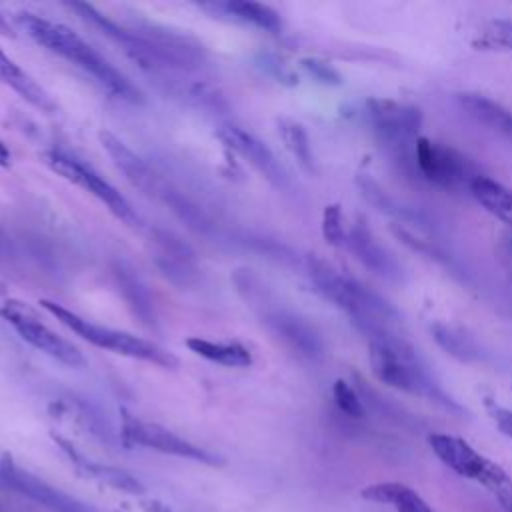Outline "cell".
<instances>
[{
	"instance_id": "32",
	"label": "cell",
	"mask_w": 512,
	"mask_h": 512,
	"mask_svg": "<svg viewBox=\"0 0 512 512\" xmlns=\"http://www.w3.org/2000/svg\"><path fill=\"white\" fill-rule=\"evenodd\" d=\"M492 496L498 500V504L504 512H512V482L502 486L500 490H496Z\"/></svg>"
},
{
	"instance_id": "10",
	"label": "cell",
	"mask_w": 512,
	"mask_h": 512,
	"mask_svg": "<svg viewBox=\"0 0 512 512\" xmlns=\"http://www.w3.org/2000/svg\"><path fill=\"white\" fill-rule=\"evenodd\" d=\"M366 118L378 140L396 150L408 144L414 146L420 138L418 128L422 124V114L416 106L390 98H370L366 102Z\"/></svg>"
},
{
	"instance_id": "29",
	"label": "cell",
	"mask_w": 512,
	"mask_h": 512,
	"mask_svg": "<svg viewBox=\"0 0 512 512\" xmlns=\"http://www.w3.org/2000/svg\"><path fill=\"white\" fill-rule=\"evenodd\" d=\"M332 396L336 406L352 418H360L364 416V406H362V398L356 394V390L346 382V380H336L332 386Z\"/></svg>"
},
{
	"instance_id": "22",
	"label": "cell",
	"mask_w": 512,
	"mask_h": 512,
	"mask_svg": "<svg viewBox=\"0 0 512 512\" xmlns=\"http://www.w3.org/2000/svg\"><path fill=\"white\" fill-rule=\"evenodd\" d=\"M186 346L196 356L228 368H248L254 362L252 352L240 342H214V340L196 336V338H188Z\"/></svg>"
},
{
	"instance_id": "1",
	"label": "cell",
	"mask_w": 512,
	"mask_h": 512,
	"mask_svg": "<svg viewBox=\"0 0 512 512\" xmlns=\"http://www.w3.org/2000/svg\"><path fill=\"white\" fill-rule=\"evenodd\" d=\"M78 16L96 26L104 36L114 40L142 70L162 76L174 72H194L206 62L204 48L188 38L166 28L150 24H118L98 12L92 4H70Z\"/></svg>"
},
{
	"instance_id": "18",
	"label": "cell",
	"mask_w": 512,
	"mask_h": 512,
	"mask_svg": "<svg viewBox=\"0 0 512 512\" xmlns=\"http://www.w3.org/2000/svg\"><path fill=\"white\" fill-rule=\"evenodd\" d=\"M0 84L12 88L28 104L40 110H46V112L54 110V102L48 96V92L26 70H22L8 54H4L2 48H0Z\"/></svg>"
},
{
	"instance_id": "9",
	"label": "cell",
	"mask_w": 512,
	"mask_h": 512,
	"mask_svg": "<svg viewBox=\"0 0 512 512\" xmlns=\"http://www.w3.org/2000/svg\"><path fill=\"white\" fill-rule=\"evenodd\" d=\"M0 318L6 320L24 342L58 360L60 364L70 368H80L86 364L82 352L50 326H46L26 304L18 300H6L0 306Z\"/></svg>"
},
{
	"instance_id": "23",
	"label": "cell",
	"mask_w": 512,
	"mask_h": 512,
	"mask_svg": "<svg viewBox=\"0 0 512 512\" xmlns=\"http://www.w3.org/2000/svg\"><path fill=\"white\" fill-rule=\"evenodd\" d=\"M362 498L378 504H388L396 512H434L418 492L400 482L370 484L362 490Z\"/></svg>"
},
{
	"instance_id": "6",
	"label": "cell",
	"mask_w": 512,
	"mask_h": 512,
	"mask_svg": "<svg viewBox=\"0 0 512 512\" xmlns=\"http://www.w3.org/2000/svg\"><path fill=\"white\" fill-rule=\"evenodd\" d=\"M368 350L372 372L382 384L414 396L444 398L440 388L434 386L424 368L418 364L412 348L394 336L390 328L370 334Z\"/></svg>"
},
{
	"instance_id": "19",
	"label": "cell",
	"mask_w": 512,
	"mask_h": 512,
	"mask_svg": "<svg viewBox=\"0 0 512 512\" xmlns=\"http://www.w3.org/2000/svg\"><path fill=\"white\" fill-rule=\"evenodd\" d=\"M202 8H210L214 12H220L224 16H230L236 22L250 24L254 28L266 30V32H278L282 28L280 14L262 2H250V0H228V2H216V4H204Z\"/></svg>"
},
{
	"instance_id": "15",
	"label": "cell",
	"mask_w": 512,
	"mask_h": 512,
	"mask_svg": "<svg viewBox=\"0 0 512 512\" xmlns=\"http://www.w3.org/2000/svg\"><path fill=\"white\" fill-rule=\"evenodd\" d=\"M0 472H2V478L10 486H14L18 492L38 500L40 504H44V506H48L56 512H86V506L82 502H78V500L70 498L68 494L56 490L54 486H50L42 478L30 474L28 470H22L8 456H4V460L0 464Z\"/></svg>"
},
{
	"instance_id": "8",
	"label": "cell",
	"mask_w": 512,
	"mask_h": 512,
	"mask_svg": "<svg viewBox=\"0 0 512 512\" xmlns=\"http://www.w3.org/2000/svg\"><path fill=\"white\" fill-rule=\"evenodd\" d=\"M428 444L442 464H446L458 476L482 484L490 494L512 482L496 462L488 460L460 436L430 434Z\"/></svg>"
},
{
	"instance_id": "5",
	"label": "cell",
	"mask_w": 512,
	"mask_h": 512,
	"mask_svg": "<svg viewBox=\"0 0 512 512\" xmlns=\"http://www.w3.org/2000/svg\"><path fill=\"white\" fill-rule=\"evenodd\" d=\"M40 306L48 314H52L60 324H64L68 330H72L86 342L94 344L96 348L110 350L114 354H122V356L134 358V360H144V362H150V364H156L162 368H170V370L178 366V358L152 340H146L136 334L116 330L110 326L96 324V322L82 318L80 314H76L52 300H40Z\"/></svg>"
},
{
	"instance_id": "3",
	"label": "cell",
	"mask_w": 512,
	"mask_h": 512,
	"mask_svg": "<svg viewBox=\"0 0 512 512\" xmlns=\"http://www.w3.org/2000/svg\"><path fill=\"white\" fill-rule=\"evenodd\" d=\"M306 266L316 290L334 306L344 310L362 334L370 336L378 330H388L394 310L374 292L340 274L332 264L316 256H310Z\"/></svg>"
},
{
	"instance_id": "34",
	"label": "cell",
	"mask_w": 512,
	"mask_h": 512,
	"mask_svg": "<svg viewBox=\"0 0 512 512\" xmlns=\"http://www.w3.org/2000/svg\"><path fill=\"white\" fill-rule=\"evenodd\" d=\"M10 160H12V154H10L8 146L0 140V166H2V168H8V166H10Z\"/></svg>"
},
{
	"instance_id": "33",
	"label": "cell",
	"mask_w": 512,
	"mask_h": 512,
	"mask_svg": "<svg viewBox=\"0 0 512 512\" xmlns=\"http://www.w3.org/2000/svg\"><path fill=\"white\" fill-rule=\"evenodd\" d=\"M14 256V244H12V238L10 234L6 232V228L0 224V258L8 260Z\"/></svg>"
},
{
	"instance_id": "13",
	"label": "cell",
	"mask_w": 512,
	"mask_h": 512,
	"mask_svg": "<svg viewBox=\"0 0 512 512\" xmlns=\"http://www.w3.org/2000/svg\"><path fill=\"white\" fill-rule=\"evenodd\" d=\"M218 138L224 142L226 148L244 158L258 174H262L276 188H284L288 184V174L274 156V152L254 134L238 126H222L218 130Z\"/></svg>"
},
{
	"instance_id": "2",
	"label": "cell",
	"mask_w": 512,
	"mask_h": 512,
	"mask_svg": "<svg viewBox=\"0 0 512 512\" xmlns=\"http://www.w3.org/2000/svg\"><path fill=\"white\" fill-rule=\"evenodd\" d=\"M18 24L36 44L80 68L110 96L130 104H140L144 100L142 92L116 66L66 24L30 12L18 14Z\"/></svg>"
},
{
	"instance_id": "28",
	"label": "cell",
	"mask_w": 512,
	"mask_h": 512,
	"mask_svg": "<svg viewBox=\"0 0 512 512\" xmlns=\"http://www.w3.org/2000/svg\"><path fill=\"white\" fill-rule=\"evenodd\" d=\"M322 234L328 244L332 246H344L346 244V230H344V220H342V210L338 204H330L324 208L322 214Z\"/></svg>"
},
{
	"instance_id": "14",
	"label": "cell",
	"mask_w": 512,
	"mask_h": 512,
	"mask_svg": "<svg viewBox=\"0 0 512 512\" xmlns=\"http://www.w3.org/2000/svg\"><path fill=\"white\" fill-rule=\"evenodd\" d=\"M152 260L158 270L178 286H190L200 272L194 250L166 230H154L152 234Z\"/></svg>"
},
{
	"instance_id": "11",
	"label": "cell",
	"mask_w": 512,
	"mask_h": 512,
	"mask_svg": "<svg viewBox=\"0 0 512 512\" xmlns=\"http://www.w3.org/2000/svg\"><path fill=\"white\" fill-rule=\"evenodd\" d=\"M122 440L128 446H144L162 454H172L178 458H190L206 464H216L218 456L212 452L192 444L190 440L178 436L176 432L156 424V422H146L142 418H136L122 410Z\"/></svg>"
},
{
	"instance_id": "30",
	"label": "cell",
	"mask_w": 512,
	"mask_h": 512,
	"mask_svg": "<svg viewBox=\"0 0 512 512\" xmlns=\"http://www.w3.org/2000/svg\"><path fill=\"white\" fill-rule=\"evenodd\" d=\"M302 66L308 70V74L322 82V84H340V74L326 62L322 60H314V58H306L302 60Z\"/></svg>"
},
{
	"instance_id": "21",
	"label": "cell",
	"mask_w": 512,
	"mask_h": 512,
	"mask_svg": "<svg viewBox=\"0 0 512 512\" xmlns=\"http://www.w3.org/2000/svg\"><path fill=\"white\" fill-rule=\"evenodd\" d=\"M114 276L116 282L120 286V292L126 300V304L132 308V312L148 326H152L156 322V312H154V302L152 296L146 288V284L142 282V278L124 262H118L114 266Z\"/></svg>"
},
{
	"instance_id": "17",
	"label": "cell",
	"mask_w": 512,
	"mask_h": 512,
	"mask_svg": "<svg viewBox=\"0 0 512 512\" xmlns=\"http://www.w3.org/2000/svg\"><path fill=\"white\" fill-rule=\"evenodd\" d=\"M346 244L354 252V256L372 272L386 276V278L398 276V266H396L394 258L388 256V252L378 244V240L372 236L370 228L366 226V222L362 218L352 224Z\"/></svg>"
},
{
	"instance_id": "26",
	"label": "cell",
	"mask_w": 512,
	"mask_h": 512,
	"mask_svg": "<svg viewBox=\"0 0 512 512\" xmlns=\"http://www.w3.org/2000/svg\"><path fill=\"white\" fill-rule=\"evenodd\" d=\"M478 50H506L512 52V20L500 18L484 24L474 42Z\"/></svg>"
},
{
	"instance_id": "12",
	"label": "cell",
	"mask_w": 512,
	"mask_h": 512,
	"mask_svg": "<svg viewBox=\"0 0 512 512\" xmlns=\"http://www.w3.org/2000/svg\"><path fill=\"white\" fill-rule=\"evenodd\" d=\"M414 160L420 174L442 188H458L462 184L470 186V182L478 176L472 172L468 160L454 148L424 136H420L414 144Z\"/></svg>"
},
{
	"instance_id": "20",
	"label": "cell",
	"mask_w": 512,
	"mask_h": 512,
	"mask_svg": "<svg viewBox=\"0 0 512 512\" xmlns=\"http://www.w3.org/2000/svg\"><path fill=\"white\" fill-rule=\"evenodd\" d=\"M470 192L476 198V202L492 214L496 220L504 222L512 228V188L490 178L484 174H478L470 182Z\"/></svg>"
},
{
	"instance_id": "7",
	"label": "cell",
	"mask_w": 512,
	"mask_h": 512,
	"mask_svg": "<svg viewBox=\"0 0 512 512\" xmlns=\"http://www.w3.org/2000/svg\"><path fill=\"white\" fill-rule=\"evenodd\" d=\"M42 160L44 164L54 170L56 174H60L64 180L80 186L82 190L90 192L94 198H98L116 218L124 220L126 224H140V216L136 214V210L132 208V204L126 200L124 194H120L104 176H100L92 166L84 164L82 160H78L76 156L58 150V148H50L42 152Z\"/></svg>"
},
{
	"instance_id": "25",
	"label": "cell",
	"mask_w": 512,
	"mask_h": 512,
	"mask_svg": "<svg viewBox=\"0 0 512 512\" xmlns=\"http://www.w3.org/2000/svg\"><path fill=\"white\" fill-rule=\"evenodd\" d=\"M278 134H280L284 146L288 148V152L296 158V162L304 170L314 172V168H316L314 154H312V146H310V140H308V134H306L304 126L296 120L280 118L278 120Z\"/></svg>"
},
{
	"instance_id": "4",
	"label": "cell",
	"mask_w": 512,
	"mask_h": 512,
	"mask_svg": "<svg viewBox=\"0 0 512 512\" xmlns=\"http://www.w3.org/2000/svg\"><path fill=\"white\" fill-rule=\"evenodd\" d=\"M100 144L110 156L112 164L126 176V180L138 188L148 198H154L162 204H166L172 212H176L182 220H186L190 226L204 230L208 228L206 214L176 186H172L160 172L152 168L144 158H140L124 140H120L112 132H100Z\"/></svg>"
},
{
	"instance_id": "31",
	"label": "cell",
	"mask_w": 512,
	"mask_h": 512,
	"mask_svg": "<svg viewBox=\"0 0 512 512\" xmlns=\"http://www.w3.org/2000/svg\"><path fill=\"white\" fill-rule=\"evenodd\" d=\"M488 412H490V418L494 420L496 428L512 440V410L498 406V404H488Z\"/></svg>"
},
{
	"instance_id": "35",
	"label": "cell",
	"mask_w": 512,
	"mask_h": 512,
	"mask_svg": "<svg viewBox=\"0 0 512 512\" xmlns=\"http://www.w3.org/2000/svg\"><path fill=\"white\" fill-rule=\"evenodd\" d=\"M0 32H2V34H8V26H6V20H4L2 14H0Z\"/></svg>"
},
{
	"instance_id": "27",
	"label": "cell",
	"mask_w": 512,
	"mask_h": 512,
	"mask_svg": "<svg viewBox=\"0 0 512 512\" xmlns=\"http://www.w3.org/2000/svg\"><path fill=\"white\" fill-rule=\"evenodd\" d=\"M432 334H434V340L452 356H456L458 360H472L474 358V346L472 342L460 334L458 330L450 328V326H444V324H434L432 326Z\"/></svg>"
},
{
	"instance_id": "16",
	"label": "cell",
	"mask_w": 512,
	"mask_h": 512,
	"mask_svg": "<svg viewBox=\"0 0 512 512\" xmlns=\"http://www.w3.org/2000/svg\"><path fill=\"white\" fill-rule=\"evenodd\" d=\"M268 330L280 338L292 352L314 360L322 354V340L318 332L302 318L286 310H270L264 314Z\"/></svg>"
},
{
	"instance_id": "24",
	"label": "cell",
	"mask_w": 512,
	"mask_h": 512,
	"mask_svg": "<svg viewBox=\"0 0 512 512\" xmlns=\"http://www.w3.org/2000/svg\"><path fill=\"white\" fill-rule=\"evenodd\" d=\"M458 100L474 120L512 140V112L502 104L482 94H460Z\"/></svg>"
}]
</instances>
